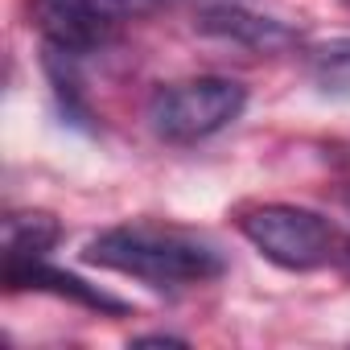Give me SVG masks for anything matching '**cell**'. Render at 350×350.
<instances>
[{"label": "cell", "mask_w": 350, "mask_h": 350, "mask_svg": "<svg viewBox=\"0 0 350 350\" xmlns=\"http://www.w3.org/2000/svg\"><path fill=\"white\" fill-rule=\"evenodd\" d=\"M198 29L211 33V38L247 46L256 54H280V50H293L301 42L288 25L272 21V17H260V13H247L239 5H206L198 13Z\"/></svg>", "instance_id": "obj_4"}, {"label": "cell", "mask_w": 350, "mask_h": 350, "mask_svg": "<svg viewBox=\"0 0 350 350\" xmlns=\"http://www.w3.org/2000/svg\"><path fill=\"white\" fill-rule=\"evenodd\" d=\"M305 66L321 91H350V38H334L325 46H313Z\"/></svg>", "instance_id": "obj_7"}, {"label": "cell", "mask_w": 350, "mask_h": 350, "mask_svg": "<svg viewBox=\"0 0 350 350\" xmlns=\"http://www.w3.org/2000/svg\"><path fill=\"white\" fill-rule=\"evenodd\" d=\"M239 231L264 260H272L288 272L321 268V264L338 260V252H342L334 223L309 206H288V202L252 206L239 215Z\"/></svg>", "instance_id": "obj_3"}, {"label": "cell", "mask_w": 350, "mask_h": 350, "mask_svg": "<svg viewBox=\"0 0 350 350\" xmlns=\"http://www.w3.org/2000/svg\"><path fill=\"white\" fill-rule=\"evenodd\" d=\"M87 264L124 272L132 280H144L152 288H182V284H206L223 276V252L198 235L173 231V227H111L99 239L87 243Z\"/></svg>", "instance_id": "obj_1"}, {"label": "cell", "mask_w": 350, "mask_h": 350, "mask_svg": "<svg viewBox=\"0 0 350 350\" xmlns=\"http://www.w3.org/2000/svg\"><path fill=\"white\" fill-rule=\"evenodd\" d=\"M5 276L13 288H46V293H58V297H70L79 305H91V309H103V313H124L128 305L99 293V288H87L79 276L70 272H58V268H46L42 260H29V264H5Z\"/></svg>", "instance_id": "obj_5"}, {"label": "cell", "mask_w": 350, "mask_h": 350, "mask_svg": "<svg viewBox=\"0 0 350 350\" xmlns=\"http://www.w3.org/2000/svg\"><path fill=\"white\" fill-rule=\"evenodd\" d=\"M247 107V91L235 79L202 75L186 83H169L148 103V124L169 144H198L239 120Z\"/></svg>", "instance_id": "obj_2"}, {"label": "cell", "mask_w": 350, "mask_h": 350, "mask_svg": "<svg viewBox=\"0 0 350 350\" xmlns=\"http://www.w3.org/2000/svg\"><path fill=\"white\" fill-rule=\"evenodd\" d=\"M83 5V13L111 38L124 21H132V17H140V13H152V9H161L165 0H79Z\"/></svg>", "instance_id": "obj_8"}, {"label": "cell", "mask_w": 350, "mask_h": 350, "mask_svg": "<svg viewBox=\"0 0 350 350\" xmlns=\"http://www.w3.org/2000/svg\"><path fill=\"white\" fill-rule=\"evenodd\" d=\"M338 260H342V268L350 272V243H342V252H338Z\"/></svg>", "instance_id": "obj_9"}, {"label": "cell", "mask_w": 350, "mask_h": 350, "mask_svg": "<svg viewBox=\"0 0 350 350\" xmlns=\"http://www.w3.org/2000/svg\"><path fill=\"white\" fill-rule=\"evenodd\" d=\"M62 239V227L54 215L46 211H29V215H9L5 223V264H29V260H46V252Z\"/></svg>", "instance_id": "obj_6"}, {"label": "cell", "mask_w": 350, "mask_h": 350, "mask_svg": "<svg viewBox=\"0 0 350 350\" xmlns=\"http://www.w3.org/2000/svg\"><path fill=\"white\" fill-rule=\"evenodd\" d=\"M346 5H350V0H346Z\"/></svg>", "instance_id": "obj_10"}]
</instances>
